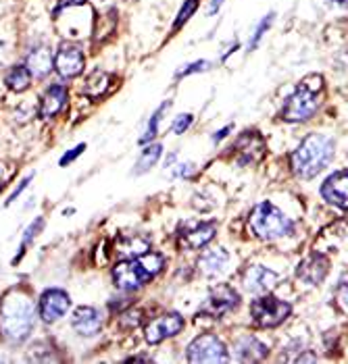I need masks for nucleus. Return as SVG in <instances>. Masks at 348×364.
Instances as JSON below:
<instances>
[{"label": "nucleus", "mask_w": 348, "mask_h": 364, "mask_svg": "<svg viewBox=\"0 0 348 364\" xmlns=\"http://www.w3.org/2000/svg\"><path fill=\"white\" fill-rule=\"evenodd\" d=\"M248 229L255 237H259L263 242H273L292 233L294 223L273 202L265 200L253 208L248 217Z\"/></svg>", "instance_id": "nucleus-4"}, {"label": "nucleus", "mask_w": 348, "mask_h": 364, "mask_svg": "<svg viewBox=\"0 0 348 364\" xmlns=\"http://www.w3.org/2000/svg\"><path fill=\"white\" fill-rule=\"evenodd\" d=\"M238 306H240V294L233 289L232 285H228V283H217L209 291L204 304L201 306V312L206 314V316L219 318V316H223V314L236 310Z\"/></svg>", "instance_id": "nucleus-7"}, {"label": "nucleus", "mask_w": 348, "mask_h": 364, "mask_svg": "<svg viewBox=\"0 0 348 364\" xmlns=\"http://www.w3.org/2000/svg\"><path fill=\"white\" fill-rule=\"evenodd\" d=\"M340 309L347 310V275H342V279H340Z\"/></svg>", "instance_id": "nucleus-36"}, {"label": "nucleus", "mask_w": 348, "mask_h": 364, "mask_svg": "<svg viewBox=\"0 0 348 364\" xmlns=\"http://www.w3.org/2000/svg\"><path fill=\"white\" fill-rule=\"evenodd\" d=\"M192 121H194V117L190 114V112H186V114H179L177 119L174 121V125H172V129H174V134H184V132H188V127L192 125Z\"/></svg>", "instance_id": "nucleus-31"}, {"label": "nucleus", "mask_w": 348, "mask_h": 364, "mask_svg": "<svg viewBox=\"0 0 348 364\" xmlns=\"http://www.w3.org/2000/svg\"><path fill=\"white\" fill-rule=\"evenodd\" d=\"M347 188H348V171L340 168L334 175H329L321 186V196L329 204H336L338 208H347Z\"/></svg>", "instance_id": "nucleus-15"}, {"label": "nucleus", "mask_w": 348, "mask_h": 364, "mask_svg": "<svg viewBox=\"0 0 348 364\" xmlns=\"http://www.w3.org/2000/svg\"><path fill=\"white\" fill-rule=\"evenodd\" d=\"M42 225H44V219H40V217H38V219H36L33 223L29 225L28 231H26V235H23V242H21V250H19V254H17V256L13 258V264H17V262L21 260V256L26 254V248H28V244L31 242V240H33V237H36V235H38V233H40Z\"/></svg>", "instance_id": "nucleus-28"}, {"label": "nucleus", "mask_w": 348, "mask_h": 364, "mask_svg": "<svg viewBox=\"0 0 348 364\" xmlns=\"http://www.w3.org/2000/svg\"><path fill=\"white\" fill-rule=\"evenodd\" d=\"M113 281L121 291H136L144 285L148 277L140 271L136 260H121L113 269Z\"/></svg>", "instance_id": "nucleus-14"}, {"label": "nucleus", "mask_w": 348, "mask_h": 364, "mask_svg": "<svg viewBox=\"0 0 348 364\" xmlns=\"http://www.w3.org/2000/svg\"><path fill=\"white\" fill-rule=\"evenodd\" d=\"M280 281V275L267 267H248L242 275V283H244V289L255 294V296H263V294H269L275 283Z\"/></svg>", "instance_id": "nucleus-13"}, {"label": "nucleus", "mask_w": 348, "mask_h": 364, "mask_svg": "<svg viewBox=\"0 0 348 364\" xmlns=\"http://www.w3.org/2000/svg\"><path fill=\"white\" fill-rule=\"evenodd\" d=\"M125 363H150V358H148V356H132V358H127Z\"/></svg>", "instance_id": "nucleus-40"}, {"label": "nucleus", "mask_w": 348, "mask_h": 364, "mask_svg": "<svg viewBox=\"0 0 348 364\" xmlns=\"http://www.w3.org/2000/svg\"><path fill=\"white\" fill-rule=\"evenodd\" d=\"M327 271H329V260H327L323 254L315 252L311 254V256H307V258L298 264L296 277L300 281H305V283H309V285H317V283H321V281L325 279Z\"/></svg>", "instance_id": "nucleus-16"}, {"label": "nucleus", "mask_w": 348, "mask_h": 364, "mask_svg": "<svg viewBox=\"0 0 348 364\" xmlns=\"http://www.w3.org/2000/svg\"><path fill=\"white\" fill-rule=\"evenodd\" d=\"M84 65H86V56L78 46H73V44L58 46L57 55H55V71L63 80L78 77L84 71Z\"/></svg>", "instance_id": "nucleus-10"}, {"label": "nucleus", "mask_w": 348, "mask_h": 364, "mask_svg": "<svg viewBox=\"0 0 348 364\" xmlns=\"http://www.w3.org/2000/svg\"><path fill=\"white\" fill-rule=\"evenodd\" d=\"M71 306V298L67 291L63 289H46L42 296H40V302H38V312L42 316L44 323H57L60 316H65V312Z\"/></svg>", "instance_id": "nucleus-11"}, {"label": "nucleus", "mask_w": 348, "mask_h": 364, "mask_svg": "<svg viewBox=\"0 0 348 364\" xmlns=\"http://www.w3.org/2000/svg\"><path fill=\"white\" fill-rule=\"evenodd\" d=\"M181 329H184V316L177 312H167L146 325L144 337L150 346H157V343L165 341L167 337L177 336Z\"/></svg>", "instance_id": "nucleus-9"}, {"label": "nucleus", "mask_w": 348, "mask_h": 364, "mask_svg": "<svg viewBox=\"0 0 348 364\" xmlns=\"http://www.w3.org/2000/svg\"><path fill=\"white\" fill-rule=\"evenodd\" d=\"M196 9H199V0H186L184 2V6H181V11L177 13V19H175L174 29H179L194 13H196Z\"/></svg>", "instance_id": "nucleus-29"}, {"label": "nucleus", "mask_w": 348, "mask_h": 364, "mask_svg": "<svg viewBox=\"0 0 348 364\" xmlns=\"http://www.w3.org/2000/svg\"><path fill=\"white\" fill-rule=\"evenodd\" d=\"M2 58H4V44L0 42V63H2Z\"/></svg>", "instance_id": "nucleus-42"}, {"label": "nucleus", "mask_w": 348, "mask_h": 364, "mask_svg": "<svg viewBox=\"0 0 348 364\" xmlns=\"http://www.w3.org/2000/svg\"><path fill=\"white\" fill-rule=\"evenodd\" d=\"M336 141L323 134H309L290 154V167L300 179H313L334 161Z\"/></svg>", "instance_id": "nucleus-2"}, {"label": "nucleus", "mask_w": 348, "mask_h": 364, "mask_svg": "<svg viewBox=\"0 0 348 364\" xmlns=\"http://www.w3.org/2000/svg\"><path fill=\"white\" fill-rule=\"evenodd\" d=\"M88 0H60L58 2V6L55 9V17H57L60 11H65V9H71V6H82V4H86Z\"/></svg>", "instance_id": "nucleus-34"}, {"label": "nucleus", "mask_w": 348, "mask_h": 364, "mask_svg": "<svg viewBox=\"0 0 348 364\" xmlns=\"http://www.w3.org/2000/svg\"><path fill=\"white\" fill-rule=\"evenodd\" d=\"M273 17H275V15H273V13H269V15L263 19L261 23L257 26L255 33H253V38H251V42H248V48H251V50H255V48L259 46V42H261V38L265 36V31L271 28V23H273Z\"/></svg>", "instance_id": "nucleus-30"}, {"label": "nucleus", "mask_w": 348, "mask_h": 364, "mask_svg": "<svg viewBox=\"0 0 348 364\" xmlns=\"http://www.w3.org/2000/svg\"><path fill=\"white\" fill-rule=\"evenodd\" d=\"M236 154H238V165L240 167H248V165H257L265 156L267 144L263 140V136L255 129H246L240 134V138L236 140Z\"/></svg>", "instance_id": "nucleus-8"}, {"label": "nucleus", "mask_w": 348, "mask_h": 364, "mask_svg": "<svg viewBox=\"0 0 348 364\" xmlns=\"http://www.w3.org/2000/svg\"><path fill=\"white\" fill-rule=\"evenodd\" d=\"M223 2H226V0H211V2H209V9H206V13H209V15H215V13L221 9V4H223Z\"/></svg>", "instance_id": "nucleus-38"}, {"label": "nucleus", "mask_w": 348, "mask_h": 364, "mask_svg": "<svg viewBox=\"0 0 348 364\" xmlns=\"http://www.w3.org/2000/svg\"><path fill=\"white\" fill-rule=\"evenodd\" d=\"M109 82H111V77H109L105 71H94V73L88 77L86 85H84V94H86L88 98H98L100 94L107 92Z\"/></svg>", "instance_id": "nucleus-26"}, {"label": "nucleus", "mask_w": 348, "mask_h": 364, "mask_svg": "<svg viewBox=\"0 0 348 364\" xmlns=\"http://www.w3.org/2000/svg\"><path fill=\"white\" fill-rule=\"evenodd\" d=\"M323 87L325 85L320 73H311L302 77L300 84L296 85V90L290 94V98L286 100L280 117L288 123H300V121L311 119L320 109Z\"/></svg>", "instance_id": "nucleus-3"}, {"label": "nucleus", "mask_w": 348, "mask_h": 364, "mask_svg": "<svg viewBox=\"0 0 348 364\" xmlns=\"http://www.w3.org/2000/svg\"><path fill=\"white\" fill-rule=\"evenodd\" d=\"M233 354H236V358L240 363H259V360H263L269 354V350H267V346L263 341H259L257 337L244 336L236 341Z\"/></svg>", "instance_id": "nucleus-19"}, {"label": "nucleus", "mask_w": 348, "mask_h": 364, "mask_svg": "<svg viewBox=\"0 0 348 364\" xmlns=\"http://www.w3.org/2000/svg\"><path fill=\"white\" fill-rule=\"evenodd\" d=\"M84 150H86V144H80V146H75V148H73L71 152L63 154V156H60V161H58V163H60V167H65V165L73 163V161H75V159H78V156H80V154L84 152Z\"/></svg>", "instance_id": "nucleus-33"}, {"label": "nucleus", "mask_w": 348, "mask_h": 364, "mask_svg": "<svg viewBox=\"0 0 348 364\" xmlns=\"http://www.w3.org/2000/svg\"><path fill=\"white\" fill-rule=\"evenodd\" d=\"M228 350L226 343L213 333L199 336L188 346V363H228Z\"/></svg>", "instance_id": "nucleus-6"}, {"label": "nucleus", "mask_w": 348, "mask_h": 364, "mask_svg": "<svg viewBox=\"0 0 348 364\" xmlns=\"http://www.w3.org/2000/svg\"><path fill=\"white\" fill-rule=\"evenodd\" d=\"M217 233V225L209 223H186L179 229V246L186 250H201Z\"/></svg>", "instance_id": "nucleus-12"}, {"label": "nucleus", "mask_w": 348, "mask_h": 364, "mask_svg": "<svg viewBox=\"0 0 348 364\" xmlns=\"http://www.w3.org/2000/svg\"><path fill=\"white\" fill-rule=\"evenodd\" d=\"M236 48H238V42H233L232 46H230V48H228V50H226V53L221 55V60H226V58H228V56L232 55V53H233V50H236Z\"/></svg>", "instance_id": "nucleus-41"}, {"label": "nucleus", "mask_w": 348, "mask_h": 364, "mask_svg": "<svg viewBox=\"0 0 348 364\" xmlns=\"http://www.w3.org/2000/svg\"><path fill=\"white\" fill-rule=\"evenodd\" d=\"M296 360H298V363H315V360H317V356H311V354H305V356H298Z\"/></svg>", "instance_id": "nucleus-39"}, {"label": "nucleus", "mask_w": 348, "mask_h": 364, "mask_svg": "<svg viewBox=\"0 0 348 364\" xmlns=\"http://www.w3.org/2000/svg\"><path fill=\"white\" fill-rule=\"evenodd\" d=\"M29 181H31V175H29V177H26V179H23V181L19 183V188H17V190H15V192H13L11 196H9V200H6V206H11V204H13V202L17 200V196H19V194H21V192H23V190H26V188L29 186Z\"/></svg>", "instance_id": "nucleus-35"}, {"label": "nucleus", "mask_w": 348, "mask_h": 364, "mask_svg": "<svg viewBox=\"0 0 348 364\" xmlns=\"http://www.w3.org/2000/svg\"><path fill=\"white\" fill-rule=\"evenodd\" d=\"M67 98H69V94H67V87L65 85H51L44 92L42 100H40L38 114L42 119H53L55 114L63 111V107L67 105Z\"/></svg>", "instance_id": "nucleus-20"}, {"label": "nucleus", "mask_w": 348, "mask_h": 364, "mask_svg": "<svg viewBox=\"0 0 348 364\" xmlns=\"http://www.w3.org/2000/svg\"><path fill=\"white\" fill-rule=\"evenodd\" d=\"M172 109V102L167 100V102H163L159 109H157V112L150 117V121H148V127H146V132H144V136L140 138V141L142 144H148V141H152L157 136H159V125H161V121H163V114L165 112L169 111Z\"/></svg>", "instance_id": "nucleus-27"}, {"label": "nucleus", "mask_w": 348, "mask_h": 364, "mask_svg": "<svg viewBox=\"0 0 348 364\" xmlns=\"http://www.w3.org/2000/svg\"><path fill=\"white\" fill-rule=\"evenodd\" d=\"M26 67L29 69L31 75L36 77H44L55 69V56L46 48V46H36L28 55Z\"/></svg>", "instance_id": "nucleus-21"}, {"label": "nucleus", "mask_w": 348, "mask_h": 364, "mask_svg": "<svg viewBox=\"0 0 348 364\" xmlns=\"http://www.w3.org/2000/svg\"><path fill=\"white\" fill-rule=\"evenodd\" d=\"M71 327L82 337H94L102 329V316L92 306H80L71 316Z\"/></svg>", "instance_id": "nucleus-17"}, {"label": "nucleus", "mask_w": 348, "mask_h": 364, "mask_svg": "<svg viewBox=\"0 0 348 364\" xmlns=\"http://www.w3.org/2000/svg\"><path fill=\"white\" fill-rule=\"evenodd\" d=\"M136 264L140 267V271L144 273L148 281L152 279V277H157L161 271H163V267H165V256L159 252H144L142 256H138L136 258Z\"/></svg>", "instance_id": "nucleus-23"}, {"label": "nucleus", "mask_w": 348, "mask_h": 364, "mask_svg": "<svg viewBox=\"0 0 348 364\" xmlns=\"http://www.w3.org/2000/svg\"><path fill=\"white\" fill-rule=\"evenodd\" d=\"M4 84H6L9 90H13V92H26L29 84H31V73H29V69L26 65L13 67L6 73V77H4Z\"/></svg>", "instance_id": "nucleus-24"}, {"label": "nucleus", "mask_w": 348, "mask_h": 364, "mask_svg": "<svg viewBox=\"0 0 348 364\" xmlns=\"http://www.w3.org/2000/svg\"><path fill=\"white\" fill-rule=\"evenodd\" d=\"M33 302L21 289H11L0 302V333L13 343L26 341L33 329Z\"/></svg>", "instance_id": "nucleus-1"}, {"label": "nucleus", "mask_w": 348, "mask_h": 364, "mask_svg": "<svg viewBox=\"0 0 348 364\" xmlns=\"http://www.w3.org/2000/svg\"><path fill=\"white\" fill-rule=\"evenodd\" d=\"M0 168H2V165H0ZM2 188H4V179L0 177V190H2Z\"/></svg>", "instance_id": "nucleus-43"}, {"label": "nucleus", "mask_w": 348, "mask_h": 364, "mask_svg": "<svg viewBox=\"0 0 348 364\" xmlns=\"http://www.w3.org/2000/svg\"><path fill=\"white\" fill-rule=\"evenodd\" d=\"M206 69H209V60H196V63L179 69L177 71V77H186V75H192V73H199V71H206Z\"/></svg>", "instance_id": "nucleus-32"}, {"label": "nucleus", "mask_w": 348, "mask_h": 364, "mask_svg": "<svg viewBox=\"0 0 348 364\" xmlns=\"http://www.w3.org/2000/svg\"><path fill=\"white\" fill-rule=\"evenodd\" d=\"M232 129H233L232 125H228V127H223V129H219V132H217V134L213 136V141L217 144V141H221V140H223V138H228V134H230Z\"/></svg>", "instance_id": "nucleus-37"}, {"label": "nucleus", "mask_w": 348, "mask_h": 364, "mask_svg": "<svg viewBox=\"0 0 348 364\" xmlns=\"http://www.w3.org/2000/svg\"><path fill=\"white\" fill-rule=\"evenodd\" d=\"M161 154H163V146H161V144H150V146H146L144 150H142V154H140V159H138V163H136L134 173H136V175H142V173H146L150 167H154L157 161L161 159Z\"/></svg>", "instance_id": "nucleus-25"}, {"label": "nucleus", "mask_w": 348, "mask_h": 364, "mask_svg": "<svg viewBox=\"0 0 348 364\" xmlns=\"http://www.w3.org/2000/svg\"><path fill=\"white\" fill-rule=\"evenodd\" d=\"M292 306L288 302L271 296V294H263L259 296L253 304H251V314H253V321L265 327V329H271V327H278L282 325L288 316H290Z\"/></svg>", "instance_id": "nucleus-5"}, {"label": "nucleus", "mask_w": 348, "mask_h": 364, "mask_svg": "<svg viewBox=\"0 0 348 364\" xmlns=\"http://www.w3.org/2000/svg\"><path fill=\"white\" fill-rule=\"evenodd\" d=\"M150 250V240L140 233H123L115 240V254L121 260H136Z\"/></svg>", "instance_id": "nucleus-18"}, {"label": "nucleus", "mask_w": 348, "mask_h": 364, "mask_svg": "<svg viewBox=\"0 0 348 364\" xmlns=\"http://www.w3.org/2000/svg\"><path fill=\"white\" fill-rule=\"evenodd\" d=\"M228 262H230V254L223 248H213L203 252V256L199 258V271L204 277H215L228 267Z\"/></svg>", "instance_id": "nucleus-22"}]
</instances>
